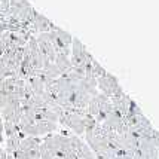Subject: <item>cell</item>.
<instances>
[{"label": "cell", "instance_id": "obj_1", "mask_svg": "<svg viewBox=\"0 0 159 159\" xmlns=\"http://www.w3.org/2000/svg\"><path fill=\"white\" fill-rule=\"evenodd\" d=\"M58 125L70 129V132H73L77 137H82L85 135L86 129L94 128L97 122L86 111V109H62Z\"/></svg>", "mask_w": 159, "mask_h": 159}, {"label": "cell", "instance_id": "obj_2", "mask_svg": "<svg viewBox=\"0 0 159 159\" xmlns=\"http://www.w3.org/2000/svg\"><path fill=\"white\" fill-rule=\"evenodd\" d=\"M95 61L97 60H94V57L91 55V52L86 49V46L77 37H73L71 49H70V67H75V69L86 73L88 76H92V67H94Z\"/></svg>", "mask_w": 159, "mask_h": 159}, {"label": "cell", "instance_id": "obj_3", "mask_svg": "<svg viewBox=\"0 0 159 159\" xmlns=\"http://www.w3.org/2000/svg\"><path fill=\"white\" fill-rule=\"evenodd\" d=\"M86 111L94 118L97 124H103L106 118L109 116V113L111 111V100L101 92H97L91 98L89 104L86 107Z\"/></svg>", "mask_w": 159, "mask_h": 159}, {"label": "cell", "instance_id": "obj_4", "mask_svg": "<svg viewBox=\"0 0 159 159\" xmlns=\"http://www.w3.org/2000/svg\"><path fill=\"white\" fill-rule=\"evenodd\" d=\"M48 37L52 46L55 49L57 54L70 57V49H71V42H73V36L69 31L62 30L60 27H54L51 31H48Z\"/></svg>", "mask_w": 159, "mask_h": 159}, {"label": "cell", "instance_id": "obj_5", "mask_svg": "<svg viewBox=\"0 0 159 159\" xmlns=\"http://www.w3.org/2000/svg\"><path fill=\"white\" fill-rule=\"evenodd\" d=\"M97 91L109 98H115L125 94L122 86L119 85L118 79L109 71H104L101 76L97 77Z\"/></svg>", "mask_w": 159, "mask_h": 159}]
</instances>
